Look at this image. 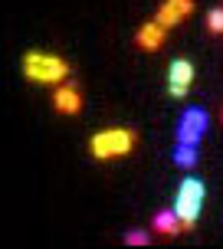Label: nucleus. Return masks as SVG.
<instances>
[{
  "mask_svg": "<svg viewBox=\"0 0 223 249\" xmlns=\"http://www.w3.org/2000/svg\"><path fill=\"white\" fill-rule=\"evenodd\" d=\"M204 131H207V112L204 108H187L177 122V144H194L197 148Z\"/></svg>",
  "mask_w": 223,
  "mask_h": 249,
  "instance_id": "obj_4",
  "label": "nucleus"
},
{
  "mask_svg": "<svg viewBox=\"0 0 223 249\" xmlns=\"http://www.w3.org/2000/svg\"><path fill=\"white\" fill-rule=\"evenodd\" d=\"M204 197H207V187H204V180H197V177H187V180H181V187H177V197H174V213L181 216L184 230H194V226H197V216H200V210H204Z\"/></svg>",
  "mask_w": 223,
  "mask_h": 249,
  "instance_id": "obj_3",
  "label": "nucleus"
},
{
  "mask_svg": "<svg viewBox=\"0 0 223 249\" xmlns=\"http://www.w3.org/2000/svg\"><path fill=\"white\" fill-rule=\"evenodd\" d=\"M20 72L37 82V86H62L69 75H73V66L56 56V53H43V50H30L20 62Z\"/></svg>",
  "mask_w": 223,
  "mask_h": 249,
  "instance_id": "obj_1",
  "label": "nucleus"
},
{
  "mask_svg": "<svg viewBox=\"0 0 223 249\" xmlns=\"http://www.w3.org/2000/svg\"><path fill=\"white\" fill-rule=\"evenodd\" d=\"M174 164H177V167H194V164H197V148H194V144H177Z\"/></svg>",
  "mask_w": 223,
  "mask_h": 249,
  "instance_id": "obj_10",
  "label": "nucleus"
},
{
  "mask_svg": "<svg viewBox=\"0 0 223 249\" xmlns=\"http://www.w3.org/2000/svg\"><path fill=\"white\" fill-rule=\"evenodd\" d=\"M190 13H194V0H161L154 20H158L164 30H171V26H177L181 20H187Z\"/></svg>",
  "mask_w": 223,
  "mask_h": 249,
  "instance_id": "obj_6",
  "label": "nucleus"
},
{
  "mask_svg": "<svg viewBox=\"0 0 223 249\" xmlns=\"http://www.w3.org/2000/svg\"><path fill=\"white\" fill-rule=\"evenodd\" d=\"M194 62L190 59H174L167 66V92H171V99H184L190 86H194Z\"/></svg>",
  "mask_w": 223,
  "mask_h": 249,
  "instance_id": "obj_5",
  "label": "nucleus"
},
{
  "mask_svg": "<svg viewBox=\"0 0 223 249\" xmlns=\"http://www.w3.org/2000/svg\"><path fill=\"white\" fill-rule=\"evenodd\" d=\"M154 233H161V236H177L181 230H184V223H181V216L174 210H161L158 216H154Z\"/></svg>",
  "mask_w": 223,
  "mask_h": 249,
  "instance_id": "obj_9",
  "label": "nucleus"
},
{
  "mask_svg": "<svg viewBox=\"0 0 223 249\" xmlns=\"http://www.w3.org/2000/svg\"><path fill=\"white\" fill-rule=\"evenodd\" d=\"M135 144H138L135 128L115 124V128H102V131H95V135L89 138V154H92L95 161H118L125 154H131Z\"/></svg>",
  "mask_w": 223,
  "mask_h": 249,
  "instance_id": "obj_2",
  "label": "nucleus"
},
{
  "mask_svg": "<svg viewBox=\"0 0 223 249\" xmlns=\"http://www.w3.org/2000/svg\"><path fill=\"white\" fill-rule=\"evenodd\" d=\"M207 30H210L213 36H220V33H223V7L207 10Z\"/></svg>",
  "mask_w": 223,
  "mask_h": 249,
  "instance_id": "obj_11",
  "label": "nucleus"
},
{
  "mask_svg": "<svg viewBox=\"0 0 223 249\" xmlns=\"http://www.w3.org/2000/svg\"><path fill=\"white\" fill-rule=\"evenodd\" d=\"M53 105H56L59 115H79L82 112V92H79L73 82H62V86H56V92H53Z\"/></svg>",
  "mask_w": 223,
  "mask_h": 249,
  "instance_id": "obj_7",
  "label": "nucleus"
},
{
  "mask_svg": "<svg viewBox=\"0 0 223 249\" xmlns=\"http://www.w3.org/2000/svg\"><path fill=\"white\" fill-rule=\"evenodd\" d=\"M220 122H223V115H220Z\"/></svg>",
  "mask_w": 223,
  "mask_h": 249,
  "instance_id": "obj_13",
  "label": "nucleus"
},
{
  "mask_svg": "<svg viewBox=\"0 0 223 249\" xmlns=\"http://www.w3.org/2000/svg\"><path fill=\"white\" fill-rule=\"evenodd\" d=\"M151 236L145 233V230H128L125 233V246H148Z\"/></svg>",
  "mask_w": 223,
  "mask_h": 249,
  "instance_id": "obj_12",
  "label": "nucleus"
},
{
  "mask_svg": "<svg viewBox=\"0 0 223 249\" xmlns=\"http://www.w3.org/2000/svg\"><path fill=\"white\" fill-rule=\"evenodd\" d=\"M164 39H167V30H164L158 20H148V23H141V26H138V33H135V43L141 46V50H148V53L161 50Z\"/></svg>",
  "mask_w": 223,
  "mask_h": 249,
  "instance_id": "obj_8",
  "label": "nucleus"
}]
</instances>
